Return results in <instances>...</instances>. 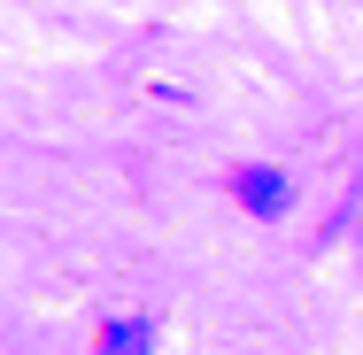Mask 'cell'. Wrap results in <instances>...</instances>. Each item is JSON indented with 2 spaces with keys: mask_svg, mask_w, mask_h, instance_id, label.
<instances>
[{
  "mask_svg": "<svg viewBox=\"0 0 363 355\" xmlns=\"http://www.w3.org/2000/svg\"><path fill=\"white\" fill-rule=\"evenodd\" d=\"M155 348V332H147V317H116L108 332H101V355H147Z\"/></svg>",
  "mask_w": 363,
  "mask_h": 355,
  "instance_id": "7a4b0ae2",
  "label": "cell"
},
{
  "mask_svg": "<svg viewBox=\"0 0 363 355\" xmlns=\"http://www.w3.org/2000/svg\"><path fill=\"white\" fill-rule=\"evenodd\" d=\"M232 186H240V201H247L255 216H286V201H294V186L279 178V170H240Z\"/></svg>",
  "mask_w": 363,
  "mask_h": 355,
  "instance_id": "6da1fadb",
  "label": "cell"
}]
</instances>
